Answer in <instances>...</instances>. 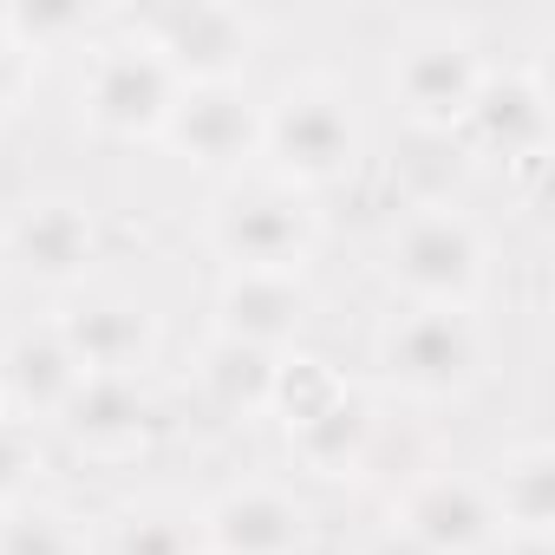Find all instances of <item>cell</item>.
<instances>
[{
	"label": "cell",
	"mask_w": 555,
	"mask_h": 555,
	"mask_svg": "<svg viewBox=\"0 0 555 555\" xmlns=\"http://www.w3.org/2000/svg\"><path fill=\"white\" fill-rule=\"evenodd\" d=\"M53 327L79 373H144L157 353V314L125 295H66Z\"/></svg>",
	"instance_id": "9a60e30c"
},
{
	"label": "cell",
	"mask_w": 555,
	"mask_h": 555,
	"mask_svg": "<svg viewBox=\"0 0 555 555\" xmlns=\"http://www.w3.org/2000/svg\"><path fill=\"white\" fill-rule=\"evenodd\" d=\"M92 27H105L99 8H66V0H34V8H0V40H8L27 66L40 53H60L73 40H86Z\"/></svg>",
	"instance_id": "44dd1931"
},
{
	"label": "cell",
	"mask_w": 555,
	"mask_h": 555,
	"mask_svg": "<svg viewBox=\"0 0 555 555\" xmlns=\"http://www.w3.org/2000/svg\"><path fill=\"white\" fill-rule=\"evenodd\" d=\"M0 555H86V535L53 503H14L0 509Z\"/></svg>",
	"instance_id": "603a6c76"
},
{
	"label": "cell",
	"mask_w": 555,
	"mask_h": 555,
	"mask_svg": "<svg viewBox=\"0 0 555 555\" xmlns=\"http://www.w3.org/2000/svg\"><path fill=\"white\" fill-rule=\"evenodd\" d=\"M203 235L222 274H301L321 242V216L308 209L301 190L274 183V177H248L209 203Z\"/></svg>",
	"instance_id": "3957f363"
},
{
	"label": "cell",
	"mask_w": 555,
	"mask_h": 555,
	"mask_svg": "<svg viewBox=\"0 0 555 555\" xmlns=\"http://www.w3.org/2000/svg\"><path fill=\"white\" fill-rule=\"evenodd\" d=\"M274 360L282 353H261V347H242V340H222L209 334L203 353H196V392L216 418L229 425H248L268 412V392H274Z\"/></svg>",
	"instance_id": "ac0fdd59"
},
{
	"label": "cell",
	"mask_w": 555,
	"mask_h": 555,
	"mask_svg": "<svg viewBox=\"0 0 555 555\" xmlns=\"http://www.w3.org/2000/svg\"><path fill=\"white\" fill-rule=\"evenodd\" d=\"M353 392V379L334 366V360H321V353H282L274 360V392H268V418H282V431H301V425H314L321 412H334L340 399Z\"/></svg>",
	"instance_id": "ffe728a7"
},
{
	"label": "cell",
	"mask_w": 555,
	"mask_h": 555,
	"mask_svg": "<svg viewBox=\"0 0 555 555\" xmlns=\"http://www.w3.org/2000/svg\"><path fill=\"white\" fill-rule=\"evenodd\" d=\"M379 379L405 399H464L483 379V334L470 308H405L379 334Z\"/></svg>",
	"instance_id": "8992f818"
},
{
	"label": "cell",
	"mask_w": 555,
	"mask_h": 555,
	"mask_svg": "<svg viewBox=\"0 0 555 555\" xmlns=\"http://www.w3.org/2000/svg\"><path fill=\"white\" fill-rule=\"evenodd\" d=\"M464 144L438 131H405V151L392 157V183H405L412 203H451V183L464 177Z\"/></svg>",
	"instance_id": "7402d4cb"
},
{
	"label": "cell",
	"mask_w": 555,
	"mask_h": 555,
	"mask_svg": "<svg viewBox=\"0 0 555 555\" xmlns=\"http://www.w3.org/2000/svg\"><path fill=\"white\" fill-rule=\"evenodd\" d=\"M8 261L27 274L34 288L53 295H79L92 282V268L105 261V229L79 196H34L14 209L8 235H0Z\"/></svg>",
	"instance_id": "9c48e42d"
},
{
	"label": "cell",
	"mask_w": 555,
	"mask_h": 555,
	"mask_svg": "<svg viewBox=\"0 0 555 555\" xmlns=\"http://www.w3.org/2000/svg\"><path fill=\"white\" fill-rule=\"evenodd\" d=\"M0 418H8V399H0Z\"/></svg>",
	"instance_id": "f1b7e54d"
},
{
	"label": "cell",
	"mask_w": 555,
	"mask_h": 555,
	"mask_svg": "<svg viewBox=\"0 0 555 555\" xmlns=\"http://www.w3.org/2000/svg\"><path fill=\"white\" fill-rule=\"evenodd\" d=\"M105 555H203V535H196V516L151 503V509H125L112 522Z\"/></svg>",
	"instance_id": "cb8c5ba5"
},
{
	"label": "cell",
	"mask_w": 555,
	"mask_h": 555,
	"mask_svg": "<svg viewBox=\"0 0 555 555\" xmlns=\"http://www.w3.org/2000/svg\"><path fill=\"white\" fill-rule=\"evenodd\" d=\"M548 138H555V92H548L542 66H503V73L490 66L457 125V144L477 157H496L535 196L542 170H548Z\"/></svg>",
	"instance_id": "5b68a950"
},
{
	"label": "cell",
	"mask_w": 555,
	"mask_h": 555,
	"mask_svg": "<svg viewBox=\"0 0 555 555\" xmlns=\"http://www.w3.org/2000/svg\"><path fill=\"white\" fill-rule=\"evenodd\" d=\"M40 470H47V444H40V431H34L27 418H0V509L27 503L34 483H40Z\"/></svg>",
	"instance_id": "d4e9b609"
},
{
	"label": "cell",
	"mask_w": 555,
	"mask_h": 555,
	"mask_svg": "<svg viewBox=\"0 0 555 555\" xmlns=\"http://www.w3.org/2000/svg\"><path fill=\"white\" fill-rule=\"evenodd\" d=\"M392 522L405 535H418L431 555H490L496 548V509H490V490L464 470H418L399 503H392Z\"/></svg>",
	"instance_id": "4fadbf2b"
},
{
	"label": "cell",
	"mask_w": 555,
	"mask_h": 555,
	"mask_svg": "<svg viewBox=\"0 0 555 555\" xmlns=\"http://www.w3.org/2000/svg\"><path fill=\"white\" fill-rule=\"evenodd\" d=\"M79 379H86V373H79V360L66 353V340H60L53 321L21 327L8 347H0V399H8V418L53 425Z\"/></svg>",
	"instance_id": "2e32d148"
},
{
	"label": "cell",
	"mask_w": 555,
	"mask_h": 555,
	"mask_svg": "<svg viewBox=\"0 0 555 555\" xmlns=\"http://www.w3.org/2000/svg\"><path fill=\"white\" fill-rule=\"evenodd\" d=\"M483 490H490L503 535H548L555 529V444H542V438L509 444Z\"/></svg>",
	"instance_id": "d6986e66"
},
{
	"label": "cell",
	"mask_w": 555,
	"mask_h": 555,
	"mask_svg": "<svg viewBox=\"0 0 555 555\" xmlns=\"http://www.w3.org/2000/svg\"><path fill=\"white\" fill-rule=\"evenodd\" d=\"M490 60L477 53L470 34H457L451 21H431L418 27L399 53H392V105L405 118V131H438V138H457L477 86H483Z\"/></svg>",
	"instance_id": "ba28073f"
},
{
	"label": "cell",
	"mask_w": 555,
	"mask_h": 555,
	"mask_svg": "<svg viewBox=\"0 0 555 555\" xmlns=\"http://www.w3.org/2000/svg\"><path fill=\"white\" fill-rule=\"evenodd\" d=\"M288 451H295V464H301L308 477H327V483L360 477V470L373 464V451H379V418H373V399L353 386L334 412H321L314 425L288 431Z\"/></svg>",
	"instance_id": "e0dca14e"
},
{
	"label": "cell",
	"mask_w": 555,
	"mask_h": 555,
	"mask_svg": "<svg viewBox=\"0 0 555 555\" xmlns=\"http://www.w3.org/2000/svg\"><path fill=\"white\" fill-rule=\"evenodd\" d=\"M60 438L66 451L79 457H99V464H125L138 451H151L157 438V399L138 373H86L73 386V399L60 405Z\"/></svg>",
	"instance_id": "8fae6325"
},
{
	"label": "cell",
	"mask_w": 555,
	"mask_h": 555,
	"mask_svg": "<svg viewBox=\"0 0 555 555\" xmlns=\"http://www.w3.org/2000/svg\"><path fill=\"white\" fill-rule=\"evenodd\" d=\"M21 86H27V60L0 40V125L14 118V105H21Z\"/></svg>",
	"instance_id": "484cf974"
},
{
	"label": "cell",
	"mask_w": 555,
	"mask_h": 555,
	"mask_svg": "<svg viewBox=\"0 0 555 555\" xmlns=\"http://www.w3.org/2000/svg\"><path fill=\"white\" fill-rule=\"evenodd\" d=\"M112 21L144 40L177 73V86H229L255 60V21L222 0H164V8H125Z\"/></svg>",
	"instance_id": "277c9868"
},
{
	"label": "cell",
	"mask_w": 555,
	"mask_h": 555,
	"mask_svg": "<svg viewBox=\"0 0 555 555\" xmlns=\"http://www.w3.org/2000/svg\"><path fill=\"white\" fill-rule=\"evenodd\" d=\"M308 529V503L282 483H229L196 516L203 555H301Z\"/></svg>",
	"instance_id": "7c38bea8"
},
{
	"label": "cell",
	"mask_w": 555,
	"mask_h": 555,
	"mask_svg": "<svg viewBox=\"0 0 555 555\" xmlns=\"http://www.w3.org/2000/svg\"><path fill=\"white\" fill-rule=\"evenodd\" d=\"M483 235L451 203H405V216L386 229L379 268L405 295V308H470L483 288Z\"/></svg>",
	"instance_id": "7a4b0ae2"
},
{
	"label": "cell",
	"mask_w": 555,
	"mask_h": 555,
	"mask_svg": "<svg viewBox=\"0 0 555 555\" xmlns=\"http://www.w3.org/2000/svg\"><path fill=\"white\" fill-rule=\"evenodd\" d=\"M490 555H555V548H548V535H503Z\"/></svg>",
	"instance_id": "83f0119b"
},
{
	"label": "cell",
	"mask_w": 555,
	"mask_h": 555,
	"mask_svg": "<svg viewBox=\"0 0 555 555\" xmlns=\"http://www.w3.org/2000/svg\"><path fill=\"white\" fill-rule=\"evenodd\" d=\"M308 321H314V295L301 274H222L209 301V334L261 353H295Z\"/></svg>",
	"instance_id": "5bb4252c"
},
{
	"label": "cell",
	"mask_w": 555,
	"mask_h": 555,
	"mask_svg": "<svg viewBox=\"0 0 555 555\" xmlns=\"http://www.w3.org/2000/svg\"><path fill=\"white\" fill-rule=\"evenodd\" d=\"M261 164L288 190H327L347 183L360 164V118L340 86L327 79H288L261 99Z\"/></svg>",
	"instance_id": "6da1fadb"
},
{
	"label": "cell",
	"mask_w": 555,
	"mask_h": 555,
	"mask_svg": "<svg viewBox=\"0 0 555 555\" xmlns=\"http://www.w3.org/2000/svg\"><path fill=\"white\" fill-rule=\"evenodd\" d=\"M105 40H92V66H86V86H79V99H86V125L99 131V138H118V144H144V138H157L164 131V118H170V105H177V73L144 47V40H131L112 14H105Z\"/></svg>",
	"instance_id": "52a82bcc"
},
{
	"label": "cell",
	"mask_w": 555,
	"mask_h": 555,
	"mask_svg": "<svg viewBox=\"0 0 555 555\" xmlns=\"http://www.w3.org/2000/svg\"><path fill=\"white\" fill-rule=\"evenodd\" d=\"M157 144L190 164V170H209V177H235L242 164L261 157V99L229 79V86H183Z\"/></svg>",
	"instance_id": "30bf717a"
},
{
	"label": "cell",
	"mask_w": 555,
	"mask_h": 555,
	"mask_svg": "<svg viewBox=\"0 0 555 555\" xmlns=\"http://www.w3.org/2000/svg\"><path fill=\"white\" fill-rule=\"evenodd\" d=\"M360 555H431V548H425L418 535H405L399 522H386V529H379V535H373V542H366Z\"/></svg>",
	"instance_id": "4316f807"
}]
</instances>
